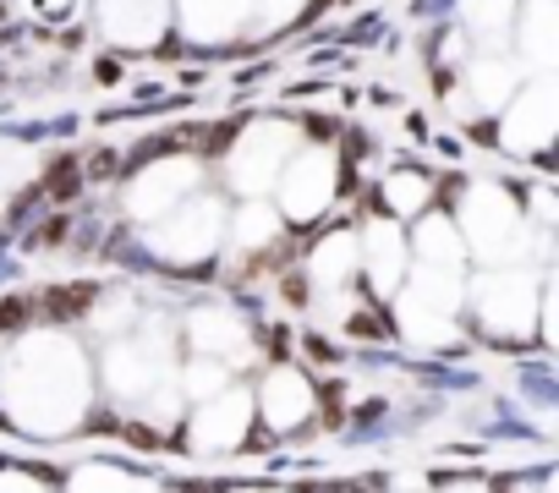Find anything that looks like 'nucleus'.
<instances>
[{
	"label": "nucleus",
	"mask_w": 559,
	"mask_h": 493,
	"mask_svg": "<svg viewBox=\"0 0 559 493\" xmlns=\"http://www.w3.org/2000/svg\"><path fill=\"white\" fill-rule=\"evenodd\" d=\"M88 302H94V286H61V291L39 297V308L28 302V313H45V318H78Z\"/></svg>",
	"instance_id": "nucleus-1"
}]
</instances>
